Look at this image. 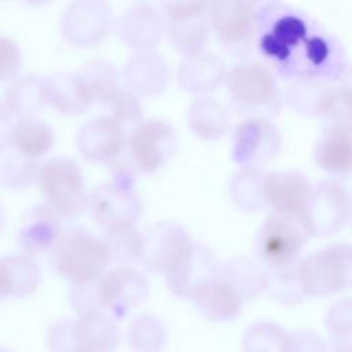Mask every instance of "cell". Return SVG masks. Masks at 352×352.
Instances as JSON below:
<instances>
[{
	"instance_id": "cell-1",
	"label": "cell",
	"mask_w": 352,
	"mask_h": 352,
	"mask_svg": "<svg viewBox=\"0 0 352 352\" xmlns=\"http://www.w3.org/2000/svg\"><path fill=\"white\" fill-rule=\"evenodd\" d=\"M256 41L270 67L290 81L338 80L348 66L338 38L301 11L279 1L258 6Z\"/></svg>"
},
{
	"instance_id": "cell-2",
	"label": "cell",
	"mask_w": 352,
	"mask_h": 352,
	"mask_svg": "<svg viewBox=\"0 0 352 352\" xmlns=\"http://www.w3.org/2000/svg\"><path fill=\"white\" fill-rule=\"evenodd\" d=\"M51 261L59 275L73 286L98 282L113 261L109 246L89 231L73 227L62 232L51 250Z\"/></svg>"
},
{
	"instance_id": "cell-3",
	"label": "cell",
	"mask_w": 352,
	"mask_h": 352,
	"mask_svg": "<svg viewBox=\"0 0 352 352\" xmlns=\"http://www.w3.org/2000/svg\"><path fill=\"white\" fill-rule=\"evenodd\" d=\"M226 84L234 106L253 117L268 118L280 109L283 94L274 70L267 63L241 60L227 72Z\"/></svg>"
},
{
	"instance_id": "cell-4",
	"label": "cell",
	"mask_w": 352,
	"mask_h": 352,
	"mask_svg": "<svg viewBox=\"0 0 352 352\" xmlns=\"http://www.w3.org/2000/svg\"><path fill=\"white\" fill-rule=\"evenodd\" d=\"M296 271L307 298L352 289V243L326 245L298 260Z\"/></svg>"
},
{
	"instance_id": "cell-5",
	"label": "cell",
	"mask_w": 352,
	"mask_h": 352,
	"mask_svg": "<svg viewBox=\"0 0 352 352\" xmlns=\"http://www.w3.org/2000/svg\"><path fill=\"white\" fill-rule=\"evenodd\" d=\"M118 344L117 324L100 311L82 314L77 320H59L47 334L50 352H113Z\"/></svg>"
},
{
	"instance_id": "cell-6",
	"label": "cell",
	"mask_w": 352,
	"mask_h": 352,
	"mask_svg": "<svg viewBox=\"0 0 352 352\" xmlns=\"http://www.w3.org/2000/svg\"><path fill=\"white\" fill-rule=\"evenodd\" d=\"M308 238L307 228L297 219L271 210L258 227L256 253L268 271L293 267Z\"/></svg>"
},
{
	"instance_id": "cell-7",
	"label": "cell",
	"mask_w": 352,
	"mask_h": 352,
	"mask_svg": "<svg viewBox=\"0 0 352 352\" xmlns=\"http://www.w3.org/2000/svg\"><path fill=\"white\" fill-rule=\"evenodd\" d=\"M37 179L48 206L63 217H76L89 205L82 172L72 158L47 160L38 166Z\"/></svg>"
},
{
	"instance_id": "cell-8",
	"label": "cell",
	"mask_w": 352,
	"mask_h": 352,
	"mask_svg": "<svg viewBox=\"0 0 352 352\" xmlns=\"http://www.w3.org/2000/svg\"><path fill=\"white\" fill-rule=\"evenodd\" d=\"M89 206L106 231L132 227L142 212V201L133 190L131 175H114L111 182L99 186L89 197Z\"/></svg>"
},
{
	"instance_id": "cell-9",
	"label": "cell",
	"mask_w": 352,
	"mask_h": 352,
	"mask_svg": "<svg viewBox=\"0 0 352 352\" xmlns=\"http://www.w3.org/2000/svg\"><path fill=\"white\" fill-rule=\"evenodd\" d=\"M258 4L248 0H219L209 3L208 16L216 37L231 52H245L256 40Z\"/></svg>"
},
{
	"instance_id": "cell-10",
	"label": "cell",
	"mask_w": 352,
	"mask_h": 352,
	"mask_svg": "<svg viewBox=\"0 0 352 352\" xmlns=\"http://www.w3.org/2000/svg\"><path fill=\"white\" fill-rule=\"evenodd\" d=\"M176 147L173 126L160 118L140 121L128 136L126 151L135 169L153 173L161 169Z\"/></svg>"
},
{
	"instance_id": "cell-11",
	"label": "cell",
	"mask_w": 352,
	"mask_h": 352,
	"mask_svg": "<svg viewBox=\"0 0 352 352\" xmlns=\"http://www.w3.org/2000/svg\"><path fill=\"white\" fill-rule=\"evenodd\" d=\"M232 160L239 166H258L274 160L282 148L278 126L267 117H249L232 131Z\"/></svg>"
},
{
	"instance_id": "cell-12",
	"label": "cell",
	"mask_w": 352,
	"mask_h": 352,
	"mask_svg": "<svg viewBox=\"0 0 352 352\" xmlns=\"http://www.w3.org/2000/svg\"><path fill=\"white\" fill-rule=\"evenodd\" d=\"M99 309H106L114 319H124L148 296L146 276L135 268L121 265L104 272L95 285Z\"/></svg>"
},
{
	"instance_id": "cell-13",
	"label": "cell",
	"mask_w": 352,
	"mask_h": 352,
	"mask_svg": "<svg viewBox=\"0 0 352 352\" xmlns=\"http://www.w3.org/2000/svg\"><path fill=\"white\" fill-rule=\"evenodd\" d=\"M351 213V194L337 180L324 179L312 187L307 227L311 236H329L338 232Z\"/></svg>"
},
{
	"instance_id": "cell-14",
	"label": "cell",
	"mask_w": 352,
	"mask_h": 352,
	"mask_svg": "<svg viewBox=\"0 0 352 352\" xmlns=\"http://www.w3.org/2000/svg\"><path fill=\"white\" fill-rule=\"evenodd\" d=\"M264 191L267 205L274 212L297 219L308 231L307 212L312 186L304 173L298 170L270 172L265 176Z\"/></svg>"
},
{
	"instance_id": "cell-15",
	"label": "cell",
	"mask_w": 352,
	"mask_h": 352,
	"mask_svg": "<svg viewBox=\"0 0 352 352\" xmlns=\"http://www.w3.org/2000/svg\"><path fill=\"white\" fill-rule=\"evenodd\" d=\"M197 311L212 322H231L239 316L243 307V298L239 293L216 274L198 282L188 297Z\"/></svg>"
},
{
	"instance_id": "cell-16",
	"label": "cell",
	"mask_w": 352,
	"mask_h": 352,
	"mask_svg": "<svg viewBox=\"0 0 352 352\" xmlns=\"http://www.w3.org/2000/svg\"><path fill=\"white\" fill-rule=\"evenodd\" d=\"M128 143L122 125L113 117H99L87 122L78 132L77 144L89 161L114 162Z\"/></svg>"
},
{
	"instance_id": "cell-17",
	"label": "cell",
	"mask_w": 352,
	"mask_h": 352,
	"mask_svg": "<svg viewBox=\"0 0 352 352\" xmlns=\"http://www.w3.org/2000/svg\"><path fill=\"white\" fill-rule=\"evenodd\" d=\"M62 235V226L58 213L48 205H36L30 208L21 223L18 241L26 256L41 254L52 250Z\"/></svg>"
},
{
	"instance_id": "cell-18",
	"label": "cell",
	"mask_w": 352,
	"mask_h": 352,
	"mask_svg": "<svg viewBox=\"0 0 352 352\" xmlns=\"http://www.w3.org/2000/svg\"><path fill=\"white\" fill-rule=\"evenodd\" d=\"M314 160L330 175H349L352 172V132L329 124L315 142Z\"/></svg>"
},
{
	"instance_id": "cell-19",
	"label": "cell",
	"mask_w": 352,
	"mask_h": 352,
	"mask_svg": "<svg viewBox=\"0 0 352 352\" xmlns=\"http://www.w3.org/2000/svg\"><path fill=\"white\" fill-rule=\"evenodd\" d=\"M283 99L304 116L327 117L336 99V85L319 78L292 80Z\"/></svg>"
},
{
	"instance_id": "cell-20",
	"label": "cell",
	"mask_w": 352,
	"mask_h": 352,
	"mask_svg": "<svg viewBox=\"0 0 352 352\" xmlns=\"http://www.w3.org/2000/svg\"><path fill=\"white\" fill-rule=\"evenodd\" d=\"M44 102L67 114L82 113L92 102V94L80 74L59 73L43 80Z\"/></svg>"
},
{
	"instance_id": "cell-21",
	"label": "cell",
	"mask_w": 352,
	"mask_h": 352,
	"mask_svg": "<svg viewBox=\"0 0 352 352\" xmlns=\"http://www.w3.org/2000/svg\"><path fill=\"white\" fill-rule=\"evenodd\" d=\"M7 142L21 155L36 162L54 147L55 136L43 120L36 116H23L14 122Z\"/></svg>"
},
{
	"instance_id": "cell-22",
	"label": "cell",
	"mask_w": 352,
	"mask_h": 352,
	"mask_svg": "<svg viewBox=\"0 0 352 352\" xmlns=\"http://www.w3.org/2000/svg\"><path fill=\"white\" fill-rule=\"evenodd\" d=\"M40 268L29 256H10L0 260L1 297L30 296L40 283Z\"/></svg>"
},
{
	"instance_id": "cell-23",
	"label": "cell",
	"mask_w": 352,
	"mask_h": 352,
	"mask_svg": "<svg viewBox=\"0 0 352 352\" xmlns=\"http://www.w3.org/2000/svg\"><path fill=\"white\" fill-rule=\"evenodd\" d=\"M219 275L227 280L245 300H252L265 292L267 270L249 257H232L219 265Z\"/></svg>"
},
{
	"instance_id": "cell-24",
	"label": "cell",
	"mask_w": 352,
	"mask_h": 352,
	"mask_svg": "<svg viewBox=\"0 0 352 352\" xmlns=\"http://www.w3.org/2000/svg\"><path fill=\"white\" fill-rule=\"evenodd\" d=\"M265 176L267 172L258 166H239L232 175L230 194L239 209L253 213L267 206L264 191Z\"/></svg>"
},
{
	"instance_id": "cell-25",
	"label": "cell",
	"mask_w": 352,
	"mask_h": 352,
	"mask_svg": "<svg viewBox=\"0 0 352 352\" xmlns=\"http://www.w3.org/2000/svg\"><path fill=\"white\" fill-rule=\"evenodd\" d=\"M227 69L221 58L210 52H199L188 56L183 65V80L186 88L192 92H206L214 89L223 80H226Z\"/></svg>"
},
{
	"instance_id": "cell-26",
	"label": "cell",
	"mask_w": 352,
	"mask_h": 352,
	"mask_svg": "<svg viewBox=\"0 0 352 352\" xmlns=\"http://www.w3.org/2000/svg\"><path fill=\"white\" fill-rule=\"evenodd\" d=\"M190 125L204 139H219L230 124L227 109L213 98H199L194 102L188 114Z\"/></svg>"
},
{
	"instance_id": "cell-27",
	"label": "cell",
	"mask_w": 352,
	"mask_h": 352,
	"mask_svg": "<svg viewBox=\"0 0 352 352\" xmlns=\"http://www.w3.org/2000/svg\"><path fill=\"white\" fill-rule=\"evenodd\" d=\"M290 331L271 320L250 324L242 337L243 352H290Z\"/></svg>"
},
{
	"instance_id": "cell-28",
	"label": "cell",
	"mask_w": 352,
	"mask_h": 352,
	"mask_svg": "<svg viewBox=\"0 0 352 352\" xmlns=\"http://www.w3.org/2000/svg\"><path fill=\"white\" fill-rule=\"evenodd\" d=\"M209 26L208 11L173 21L170 33L175 45L187 56H194L202 52L209 36Z\"/></svg>"
},
{
	"instance_id": "cell-29",
	"label": "cell",
	"mask_w": 352,
	"mask_h": 352,
	"mask_svg": "<svg viewBox=\"0 0 352 352\" xmlns=\"http://www.w3.org/2000/svg\"><path fill=\"white\" fill-rule=\"evenodd\" d=\"M331 352H352V297L331 304L324 316Z\"/></svg>"
},
{
	"instance_id": "cell-30",
	"label": "cell",
	"mask_w": 352,
	"mask_h": 352,
	"mask_svg": "<svg viewBox=\"0 0 352 352\" xmlns=\"http://www.w3.org/2000/svg\"><path fill=\"white\" fill-rule=\"evenodd\" d=\"M128 344L135 352H161L166 344V330L153 315H140L128 329Z\"/></svg>"
},
{
	"instance_id": "cell-31",
	"label": "cell",
	"mask_w": 352,
	"mask_h": 352,
	"mask_svg": "<svg viewBox=\"0 0 352 352\" xmlns=\"http://www.w3.org/2000/svg\"><path fill=\"white\" fill-rule=\"evenodd\" d=\"M34 161L21 155L8 142L0 147V182L10 188H22L38 169Z\"/></svg>"
},
{
	"instance_id": "cell-32",
	"label": "cell",
	"mask_w": 352,
	"mask_h": 352,
	"mask_svg": "<svg viewBox=\"0 0 352 352\" xmlns=\"http://www.w3.org/2000/svg\"><path fill=\"white\" fill-rule=\"evenodd\" d=\"M44 103L43 81L25 76L16 80L7 92L8 109L19 117L34 116V111Z\"/></svg>"
},
{
	"instance_id": "cell-33",
	"label": "cell",
	"mask_w": 352,
	"mask_h": 352,
	"mask_svg": "<svg viewBox=\"0 0 352 352\" xmlns=\"http://www.w3.org/2000/svg\"><path fill=\"white\" fill-rule=\"evenodd\" d=\"M296 265L282 270H267L265 292L280 304L294 305L302 302L307 298L300 286Z\"/></svg>"
},
{
	"instance_id": "cell-34",
	"label": "cell",
	"mask_w": 352,
	"mask_h": 352,
	"mask_svg": "<svg viewBox=\"0 0 352 352\" xmlns=\"http://www.w3.org/2000/svg\"><path fill=\"white\" fill-rule=\"evenodd\" d=\"M103 241L109 246L113 260L129 263L144 256V239L133 227L106 231Z\"/></svg>"
},
{
	"instance_id": "cell-35",
	"label": "cell",
	"mask_w": 352,
	"mask_h": 352,
	"mask_svg": "<svg viewBox=\"0 0 352 352\" xmlns=\"http://www.w3.org/2000/svg\"><path fill=\"white\" fill-rule=\"evenodd\" d=\"M98 100L104 103V106L110 107V117H113L121 125H124L125 122L138 125L140 122L142 106L139 100L132 94L122 89L118 84L106 91Z\"/></svg>"
},
{
	"instance_id": "cell-36",
	"label": "cell",
	"mask_w": 352,
	"mask_h": 352,
	"mask_svg": "<svg viewBox=\"0 0 352 352\" xmlns=\"http://www.w3.org/2000/svg\"><path fill=\"white\" fill-rule=\"evenodd\" d=\"M326 118L331 125L352 132V63L346 66L336 84V99Z\"/></svg>"
},
{
	"instance_id": "cell-37",
	"label": "cell",
	"mask_w": 352,
	"mask_h": 352,
	"mask_svg": "<svg viewBox=\"0 0 352 352\" xmlns=\"http://www.w3.org/2000/svg\"><path fill=\"white\" fill-rule=\"evenodd\" d=\"M21 62L22 56L16 43L8 37L0 36V81L15 77Z\"/></svg>"
},
{
	"instance_id": "cell-38",
	"label": "cell",
	"mask_w": 352,
	"mask_h": 352,
	"mask_svg": "<svg viewBox=\"0 0 352 352\" xmlns=\"http://www.w3.org/2000/svg\"><path fill=\"white\" fill-rule=\"evenodd\" d=\"M290 352H329L326 341L314 330L298 329L290 331Z\"/></svg>"
},
{
	"instance_id": "cell-39",
	"label": "cell",
	"mask_w": 352,
	"mask_h": 352,
	"mask_svg": "<svg viewBox=\"0 0 352 352\" xmlns=\"http://www.w3.org/2000/svg\"><path fill=\"white\" fill-rule=\"evenodd\" d=\"M10 113H11V110L8 109V106H6V103L0 102V147L7 143L10 131L14 125V122H11Z\"/></svg>"
},
{
	"instance_id": "cell-40",
	"label": "cell",
	"mask_w": 352,
	"mask_h": 352,
	"mask_svg": "<svg viewBox=\"0 0 352 352\" xmlns=\"http://www.w3.org/2000/svg\"><path fill=\"white\" fill-rule=\"evenodd\" d=\"M0 352H12V351L8 349V348H6V346H1V345H0Z\"/></svg>"
},
{
	"instance_id": "cell-41",
	"label": "cell",
	"mask_w": 352,
	"mask_h": 352,
	"mask_svg": "<svg viewBox=\"0 0 352 352\" xmlns=\"http://www.w3.org/2000/svg\"><path fill=\"white\" fill-rule=\"evenodd\" d=\"M349 217H351V221H352V195H351V213H349Z\"/></svg>"
},
{
	"instance_id": "cell-42",
	"label": "cell",
	"mask_w": 352,
	"mask_h": 352,
	"mask_svg": "<svg viewBox=\"0 0 352 352\" xmlns=\"http://www.w3.org/2000/svg\"><path fill=\"white\" fill-rule=\"evenodd\" d=\"M1 221H3V212H1V208H0V226H1Z\"/></svg>"
}]
</instances>
